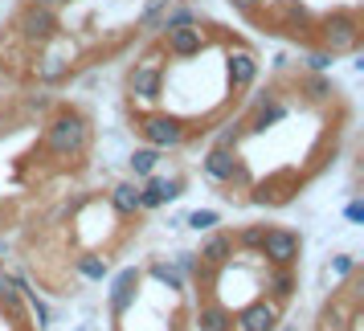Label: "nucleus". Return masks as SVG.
Here are the masks:
<instances>
[{
	"mask_svg": "<svg viewBox=\"0 0 364 331\" xmlns=\"http://www.w3.org/2000/svg\"><path fill=\"white\" fill-rule=\"evenodd\" d=\"M50 111H53L50 94H29V99H25V115H50Z\"/></svg>",
	"mask_w": 364,
	"mask_h": 331,
	"instance_id": "473e14b6",
	"label": "nucleus"
},
{
	"mask_svg": "<svg viewBox=\"0 0 364 331\" xmlns=\"http://www.w3.org/2000/svg\"><path fill=\"white\" fill-rule=\"evenodd\" d=\"M291 115V102L274 94V99H266L262 107H250V119H246V135H266L270 127H279L282 119Z\"/></svg>",
	"mask_w": 364,
	"mask_h": 331,
	"instance_id": "4468645a",
	"label": "nucleus"
},
{
	"mask_svg": "<svg viewBox=\"0 0 364 331\" xmlns=\"http://www.w3.org/2000/svg\"><path fill=\"white\" fill-rule=\"evenodd\" d=\"M197 21H200V9H197V4H193V0H176L164 17H160V25H156V37L172 33V29H184V25H197Z\"/></svg>",
	"mask_w": 364,
	"mask_h": 331,
	"instance_id": "aec40b11",
	"label": "nucleus"
},
{
	"mask_svg": "<svg viewBox=\"0 0 364 331\" xmlns=\"http://www.w3.org/2000/svg\"><path fill=\"white\" fill-rule=\"evenodd\" d=\"M139 282H144V270H139V266H127V270H119L115 274L111 295H107V303H111V319H123V315L132 311V303L139 298Z\"/></svg>",
	"mask_w": 364,
	"mask_h": 331,
	"instance_id": "f8f14e48",
	"label": "nucleus"
},
{
	"mask_svg": "<svg viewBox=\"0 0 364 331\" xmlns=\"http://www.w3.org/2000/svg\"><path fill=\"white\" fill-rule=\"evenodd\" d=\"M181 225H188V229H197V233H209V229L221 225V213H217V209H193Z\"/></svg>",
	"mask_w": 364,
	"mask_h": 331,
	"instance_id": "c85d7f7f",
	"label": "nucleus"
},
{
	"mask_svg": "<svg viewBox=\"0 0 364 331\" xmlns=\"http://www.w3.org/2000/svg\"><path fill=\"white\" fill-rule=\"evenodd\" d=\"M344 217H348V221H352V225H360V221H364V200H348Z\"/></svg>",
	"mask_w": 364,
	"mask_h": 331,
	"instance_id": "f704fd0d",
	"label": "nucleus"
},
{
	"mask_svg": "<svg viewBox=\"0 0 364 331\" xmlns=\"http://www.w3.org/2000/svg\"><path fill=\"white\" fill-rule=\"evenodd\" d=\"M242 139H246V119H230V123H221L213 148H237Z\"/></svg>",
	"mask_w": 364,
	"mask_h": 331,
	"instance_id": "bb28decb",
	"label": "nucleus"
},
{
	"mask_svg": "<svg viewBox=\"0 0 364 331\" xmlns=\"http://www.w3.org/2000/svg\"><path fill=\"white\" fill-rule=\"evenodd\" d=\"M176 331H181V327H176Z\"/></svg>",
	"mask_w": 364,
	"mask_h": 331,
	"instance_id": "4c0bfd02",
	"label": "nucleus"
},
{
	"mask_svg": "<svg viewBox=\"0 0 364 331\" xmlns=\"http://www.w3.org/2000/svg\"><path fill=\"white\" fill-rule=\"evenodd\" d=\"M360 37H364V21L356 9H331L323 17H315V25H311V41L319 50H328L331 58L356 53L360 50Z\"/></svg>",
	"mask_w": 364,
	"mask_h": 331,
	"instance_id": "f03ea898",
	"label": "nucleus"
},
{
	"mask_svg": "<svg viewBox=\"0 0 364 331\" xmlns=\"http://www.w3.org/2000/svg\"><path fill=\"white\" fill-rule=\"evenodd\" d=\"M148 274L160 282L164 291H172V295H184V286H188V278H184V274H181L172 262H164V258H156V262L148 266Z\"/></svg>",
	"mask_w": 364,
	"mask_h": 331,
	"instance_id": "393cba45",
	"label": "nucleus"
},
{
	"mask_svg": "<svg viewBox=\"0 0 364 331\" xmlns=\"http://www.w3.org/2000/svg\"><path fill=\"white\" fill-rule=\"evenodd\" d=\"M258 258L266 266H299L303 258V237L287 225H266L262 242H258Z\"/></svg>",
	"mask_w": 364,
	"mask_h": 331,
	"instance_id": "6e6552de",
	"label": "nucleus"
},
{
	"mask_svg": "<svg viewBox=\"0 0 364 331\" xmlns=\"http://www.w3.org/2000/svg\"><path fill=\"white\" fill-rule=\"evenodd\" d=\"M331 66H336V58L328 50H319V45L303 53V74H331Z\"/></svg>",
	"mask_w": 364,
	"mask_h": 331,
	"instance_id": "cd10ccee",
	"label": "nucleus"
},
{
	"mask_svg": "<svg viewBox=\"0 0 364 331\" xmlns=\"http://www.w3.org/2000/svg\"><path fill=\"white\" fill-rule=\"evenodd\" d=\"M282 323V303H274V298H250L246 307H237L233 311V331H274Z\"/></svg>",
	"mask_w": 364,
	"mask_h": 331,
	"instance_id": "9d476101",
	"label": "nucleus"
},
{
	"mask_svg": "<svg viewBox=\"0 0 364 331\" xmlns=\"http://www.w3.org/2000/svg\"><path fill=\"white\" fill-rule=\"evenodd\" d=\"M315 17L299 4V0H274V29H282V33H311Z\"/></svg>",
	"mask_w": 364,
	"mask_h": 331,
	"instance_id": "dca6fc26",
	"label": "nucleus"
},
{
	"mask_svg": "<svg viewBox=\"0 0 364 331\" xmlns=\"http://www.w3.org/2000/svg\"><path fill=\"white\" fill-rule=\"evenodd\" d=\"M262 291H266V298H274V303H291V298H295V291H299L295 266H266Z\"/></svg>",
	"mask_w": 364,
	"mask_h": 331,
	"instance_id": "f3484780",
	"label": "nucleus"
},
{
	"mask_svg": "<svg viewBox=\"0 0 364 331\" xmlns=\"http://www.w3.org/2000/svg\"><path fill=\"white\" fill-rule=\"evenodd\" d=\"M287 331H295V327H287Z\"/></svg>",
	"mask_w": 364,
	"mask_h": 331,
	"instance_id": "e433bc0d",
	"label": "nucleus"
},
{
	"mask_svg": "<svg viewBox=\"0 0 364 331\" xmlns=\"http://www.w3.org/2000/svg\"><path fill=\"white\" fill-rule=\"evenodd\" d=\"M164 82H168L164 53H160V45H156V50L144 53V58L127 70V102L139 107V111L160 107V99H164Z\"/></svg>",
	"mask_w": 364,
	"mask_h": 331,
	"instance_id": "7ed1b4c3",
	"label": "nucleus"
},
{
	"mask_svg": "<svg viewBox=\"0 0 364 331\" xmlns=\"http://www.w3.org/2000/svg\"><path fill=\"white\" fill-rule=\"evenodd\" d=\"M160 156H164V151L148 148V143H144V148H135L132 156H127V168H132V180H148L151 172L160 168Z\"/></svg>",
	"mask_w": 364,
	"mask_h": 331,
	"instance_id": "b1692460",
	"label": "nucleus"
},
{
	"mask_svg": "<svg viewBox=\"0 0 364 331\" xmlns=\"http://www.w3.org/2000/svg\"><path fill=\"white\" fill-rule=\"evenodd\" d=\"M107 205H111V213H115L119 221H132V217H139V213H144V200H139V180H119V184H111Z\"/></svg>",
	"mask_w": 364,
	"mask_h": 331,
	"instance_id": "2eb2a0df",
	"label": "nucleus"
},
{
	"mask_svg": "<svg viewBox=\"0 0 364 331\" xmlns=\"http://www.w3.org/2000/svg\"><path fill=\"white\" fill-rule=\"evenodd\" d=\"M0 311H9L13 319H21V315H25V295H21L17 286H9L4 278H0Z\"/></svg>",
	"mask_w": 364,
	"mask_h": 331,
	"instance_id": "c756f323",
	"label": "nucleus"
},
{
	"mask_svg": "<svg viewBox=\"0 0 364 331\" xmlns=\"http://www.w3.org/2000/svg\"><path fill=\"white\" fill-rule=\"evenodd\" d=\"M230 9H233V13H242V17L254 21V17H258V13L266 9V0H230Z\"/></svg>",
	"mask_w": 364,
	"mask_h": 331,
	"instance_id": "72a5a7b5",
	"label": "nucleus"
},
{
	"mask_svg": "<svg viewBox=\"0 0 364 331\" xmlns=\"http://www.w3.org/2000/svg\"><path fill=\"white\" fill-rule=\"evenodd\" d=\"M13 33L29 45V50H46L53 37L62 33V17H58V9H41V4H21L17 17H13Z\"/></svg>",
	"mask_w": 364,
	"mask_h": 331,
	"instance_id": "39448f33",
	"label": "nucleus"
},
{
	"mask_svg": "<svg viewBox=\"0 0 364 331\" xmlns=\"http://www.w3.org/2000/svg\"><path fill=\"white\" fill-rule=\"evenodd\" d=\"M233 254H237V246H233V233L209 229V233H205V242H200V249H197V262L205 266V270H225Z\"/></svg>",
	"mask_w": 364,
	"mask_h": 331,
	"instance_id": "ddd939ff",
	"label": "nucleus"
},
{
	"mask_svg": "<svg viewBox=\"0 0 364 331\" xmlns=\"http://www.w3.org/2000/svg\"><path fill=\"white\" fill-rule=\"evenodd\" d=\"M90 139H95V127L82 111L53 107L50 119H46V131H41V148L50 151L53 160H82L90 151Z\"/></svg>",
	"mask_w": 364,
	"mask_h": 331,
	"instance_id": "f257e3e1",
	"label": "nucleus"
},
{
	"mask_svg": "<svg viewBox=\"0 0 364 331\" xmlns=\"http://www.w3.org/2000/svg\"><path fill=\"white\" fill-rule=\"evenodd\" d=\"M168 262L176 266V270H181V274H184V278H197V270H200L197 254H188V249H181V254H172Z\"/></svg>",
	"mask_w": 364,
	"mask_h": 331,
	"instance_id": "2f4dec72",
	"label": "nucleus"
},
{
	"mask_svg": "<svg viewBox=\"0 0 364 331\" xmlns=\"http://www.w3.org/2000/svg\"><path fill=\"white\" fill-rule=\"evenodd\" d=\"M74 270H78V278H86V282H102V278H111V258L99 254V249H86V254L74 258Z\"/></svg>",
	"mask_w": 364,
	"mask_h": 331,
	"instance_id": "4be33fe9",
	"label": "nucleus"
},
{
	"mask_svg": "<svg viewBox=\"0 0 364 331\" xmlns=\"http://www.w3.org/2000/svg\"><path fill=\"white\" fill-rule=\"evenodd\" d=\"M299 94L315 107H323L336 99V82H331V74H299Z\"/></svg>",
	"mask_w": 364,
	"mask_h": 331,
	"instance_id": "412c9836",
	"label": "nucleus"
},
{
	"mask_svg": "<svg viewBox=\"0 0 364 331\" xmlns=\"http://www.w3.org/2000/svg\"><path fill=\"white\" fill-rule=\"evenodd\" d=\"M193 323H197V331H233V311L221 303V298L209 295V298H200Z\"/></svg>",
	"mask_w": 364,
	"mask_h": 331,
	"instance_id": "a211bd4d",
	"label": "nucleus"
},
{
	"mask_svg": "<svg viewBox=\"0 0 364 331\" xmlns=\"http://www.w3.org/2000/svg\"><path fill=\"white\" fill-rule=\"evenodd\" d=\"M29 4H41V9H66L70 0H29Z\"/></svg>",
	"mask_w": 364,
	"mask_h": 331,
	"instance_id": "c9c22d12",
	"label": "nucleus"
},
{
	"mask_svg": "<svg viewBox=\"0 0 364 331\" xmlns=\"http://www.w3.org/2000/svg\"><path fill=\"white\" fill-rule=\"evenodd\" d=\"M37 53H41V58L33 62V78H37V82H41V86L66 82L74 62H70V58H58V53H50V50H37Z\"/></svg>",
	"mask_w": 364,
	"mask_h": 331,
	"instance_id": "6ab92c4d",
	"label": "nucleus"
},
{
	"mask_svg": "<svg viewBox=\"0 0 364 331\" xmlns=\"http://www.w3.org/2000/svg\"><path fill=\"white\" fill-rule=\"evenodd\" d=\"M262 229H266V225H246V229H237V233H233V246H237V249H246V254H258Z\"/></svg>",
	"mask_w": 364,
	"mask_h": 331,
	"instance_id": "7c9ffc66",
	"label": "nucleus"
},
{
	"mask_svg": "<svg viewBox=\"0 0 364 331\" xmlns=\"http://www.w3.org/2000/svg\"><path fill=\"white\" fill-rule=\"evenodd\" d=\"M135 135L156 151H176L193 139V127H188L181 115L151 107V111H139V115H135Z\"/></svg>",
	"mask_w": 364,
	"mask_h": 331,
	"instance_id": "20e7f679",
	"label": "nucleus"
},
{
	"mask_svg": "<svg viewBox=\"0 0 364 331\" xmlns=\"http://www.w3.org/2000/svg\"><path fill=\"white\" fill-rule=\"evenodd\" d=\"M295 180H266L250 192V200L254 205H287V200H295Z\"/></svg>",
	"mask_w": 364,
	"mask_h": 331,
	"instance_id": "5701e85b",
	"label": "nucleus"
},
{
	"mask_svg": "<svg viewBox=\"0 0 364 331\" xmlns=\"http://www.w3.org/2000/svg\"><path fill=\"white\" fill-rule=\"evenodd\" d=\"M258 74H262V62H258V53L242 45V41H233L230 50H225V82H230V94H246L250 86L258 82Z\"/></svg>",
	"mask_w": 364,
	"mask_h": 331,
	"instance_id": "1a4fd4ad",
	"label": "nucleus"
},
{
	"mask_svg": "<svg viewBox=\"0 0 364 331\" xmlns=\"http://www.w3.org/2000/svg\"><path fill=\"white\" fill-rule=\"evenodd\" d=\"M352 274H356V258H352V254H336V258L328 262V270H323V278H328L331 286H340V282H348Z\"/></svg>",
	"mask_w": 364,
	"mask_h": 331,
	"instance_id": "a878e982",
	"label": "nucleus"
},
{
	"mask_svg": "<svg viewBox=\"0 0 364 331\" xmlns=\"http://www.w3.org/2000/svg\"><path fill=\"white\" fill-rule=\"evenodd\" d=\"M213 45V29L197 21V25H184V29H172V33L160 37V53L172 58V62H193Z\"/></svg>",
	"mask_w": 364,
	"mask_h": 331,
	"instance_id": "0eeeda50",
	"label": "nucleus"
},
{
	"mask_svg": "<svg viewBox=\"0 0 364 331\" xmlns=\"http://www.w3.org/2000/svg\"><path fill=\"white\" fill-rule=\"evenodd\" d=\"M200 172L213 184H225V188H250V168L237 156V148H209L200 160Z\"/></svg>",
	"mask_w": 364,
	"mask_h": 331,
	"instance_id": "423d86ee",
	"label": "nucleus"
},
{
	"mask_svg": "<svg viewBox=\"0 0 364 331\" xmlns=\"http://www.w3.org/2000/svg\"><path fill=\"white\" fill-rule=\"evenodd\" d=\"M184 197V176H160V172H151L148 180H139V200H144V213L151 209H164L172 200Z\"/></svg>",
	"mask_w": 364,
	"mask_h": 331,
	"instance_id": "9b49d317",
	"label": "nucleus"
}]
</instances>
